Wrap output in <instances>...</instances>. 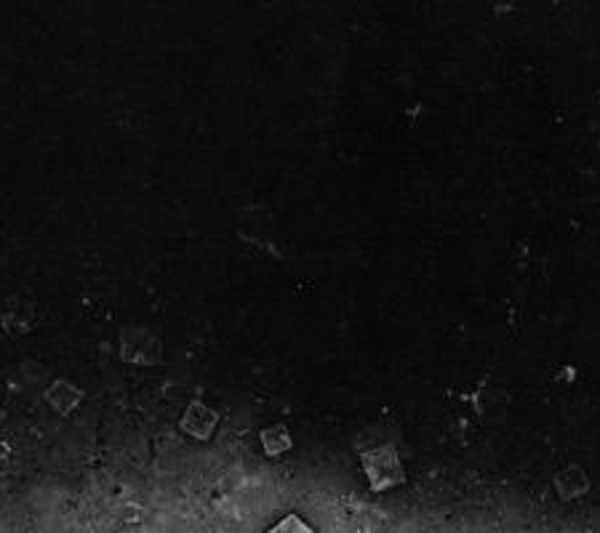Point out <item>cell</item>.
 Listing matches in <instances>:
<instances>
[{
    "mask_svg": "<svg viewBox=\"0 0 600 533\" xmlns=\"http://www.w3.org/2000/svg\"><path fill=\"white\" fill-rule=\"evenodd\" d=\"M120 357L126 363H141V366H155L164 363V347L155 339L150 331L145 328H126L120 334Z\"/></svg>",
    "mask_w": 600,
    "mask_h": 533,
    "instance_id": "2",
    "label": "cell"
},
{
    "mask_svg": "<svg viewBox=\"0 0 600 533\" xmlns=\"http://www.w3.org/2000/svg\"><path fill=\"white\" fill-rule=\"evenodd\" d=\"M217 425H219V414L211 411V408H206L200 400L190 403L185 416H182V421H179L182 432L190 435V438H196V440H209L211 435H214Z\"/></svg>",
    "mask_w": 600,
    "mask_h": 533,
    "instance_id": "3",
    "label": "cell"
},
{
    "mask_svg": "<svg viewBox=\"0 0 600 533\" xmlns=\"http://www.w3.org/2000/svg\"><path fill=\"white\" fill-rule=\"evenodd\" d=\"M360 467H364L366 478H369V489L373 493L390 491L406 483V470L392 446H377L371 451H364L360 453Z\"/></svg>",
    "mask_w": 600,
    "mask_h": 533,
    "instance_id": "1",
    "label": "cell"
},
{
    "mask_svg": "<svg viewBox=\"0 0 600 533\" xmlns=\"http://www.w3.org/2000/svg\"><path fill=\"white\" fill-rule=\"evenodd\" d=\"M260 440H262L264 453H267V457H273V459L281 457V453H286L288 448L294 446L292 435H288V430L283 425H275V427H267V430H262Z\"/></svg>",
    "mask_w": 600,
    "mask_h": 533,
    "instance_id": "6",
    "label": "cell"
},
{
    "mask_svg": "<svg viewBox=\"0 0 600 533\" xmlns=\"http://www.w3.org/2000/svg\"><path fill=\"white\" fill-rule=\"evenodd\" d=\"M267 533H315L299 515H286L281 523L273 525Z\"/></svg>",
    "mask_w": 600,
    "mask_h": 533,
    "instance_id": "7",
    "label": "cell"
},
{
    "mask_svg": "<svg viewBox=\"0 0 600 533\" xmlns=\"http://www.w3.org/2000/svg\"><path fill=\"white\" fill-rule=\"evenodd\" d=\"M555 491L564 499H573L587 491V474L579 467H569V470L555 474Z\"/></svg>",
    "mask_w": 600,
    "mask_h": 533,
    "instance_id": "5",
    "label": "cell"
},
{
    "mask_svg": "<svg viewBox=\"0 0 600 533\" xmlns=\"http://www.w3.org/2000/svg\"><path fill=\"white\" fill-rule=\"evenodd\" d=\"M83 395H86V393L70 385L67 379H56L54 385L46 389V403L51 408H54L56 414L70 416L83 403Z\"/></svg>",
    "mask_w": 600,
    "mask_h": 533,
    "instance_id": "4",
    "label": "cell"
}]
</instances>
